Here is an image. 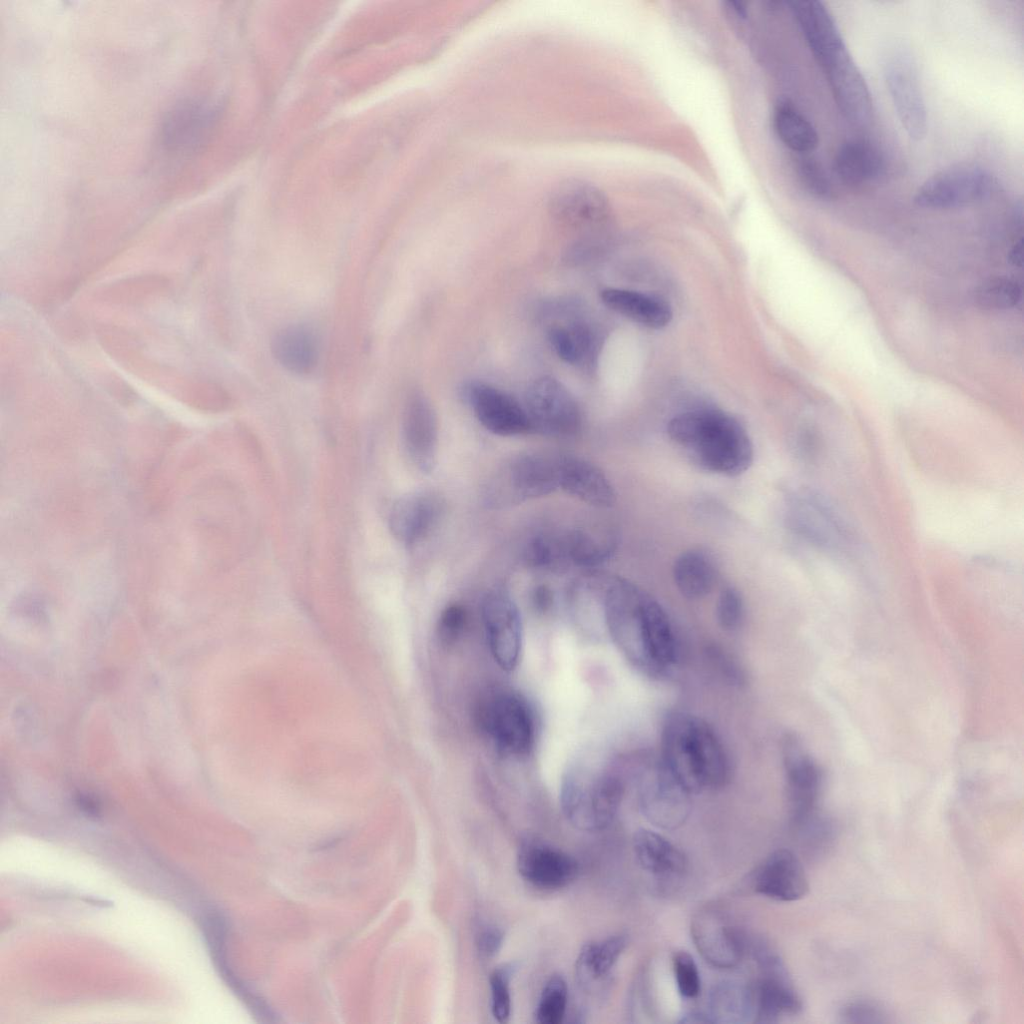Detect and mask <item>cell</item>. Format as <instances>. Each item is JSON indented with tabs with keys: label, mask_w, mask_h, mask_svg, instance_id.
<instances>
[{
	"label": "cell",
	"mask_w": 1024,
	"mask_h": 1024,
	"mask_svg": "<svg viewBox=\"0 0 1024 1024\" xmlns=\"http://www.w3.org/2000/svg\"><path fill=\"white\" fill-rule=\"evenodd\" d=\"M606 631L619 652L638 671L665 676L675 665L679 646L661 605L624 579L611 581L602 598Z\"/></svg>",
	"instance_id": "1"
},
{
	"label": "cell",
	"mask_w": 1024,
	"mask_h": 1024,
	"mask_svg": "<svg viewBox=\"0 0 1024 1024\" xmlns=\"http://www.w3.org/2000/svg\"><path fill=\"white\" fill-rule=\"evenodd\" d=\"M660 759L690 794L720 789L730 780V760L721 739L705 720L687 712L666 716Z\"/></svg>",
	"instance_id": "2"
},
{
	"label": "cell",
	"mask_w": 1024,
	"mask_h": 1024,
	"mask_svg": "<svg viewBox=\"0 0 1024 1024\" xmlns=\"http://www.w3.org/2000/svg\"><path fill=\"white\" fill-rule=\"evenodd\" d=\"M669 437L686 448L702 469L726 476L745 472L753 462V445L741 423L718 410L687 411L667 425Z\"/></svg>",
	"instance_id": "3"
},
{
	"label": "cell",
	"mask_w": 1024,
	"mask_h": 1024,
	"mask_svg": "<svg viewBox=\"0 0 1024 1024\" xmlns=\"http://www.w3.org/2000/svg\"><path fill=\"white\" fill-rule=\"evenodd\" d=\"M626 768L619 763L597 769L577 757L566 769L560 803L567 820L577 829L597 832L616 817L625 793Z\"/></svg>",
	"instance_id": "4"
},
{
	"label": "cell",
	"mask_w": 1024,
	"mask_h": 1024,
	"mask_svg": "<svg viewBox=\"0 0 1024 1024\" xmlns=\"http://www.w3.org/2000/svg\"><path fill=\"white\" fill-rule=\"evenodd\" d=\"M559 489L558 454L527 452L511 458L484 487V498L495 508L547 496Z\"/></svg>",
	"instance_id": "5"
},
{
	"label": "cell",
	"mask_w": 1024,
	"mask_h": 1024,
	"mask_svg": "<svg viewBox=\"0 0 1024 1024\" xmlns=\"http://www.w3.org/2000/svg\"><path fill=\"white\" fill-rule=\"evenodd\" d=\"M480 725L495 746L505 754L525 756L535 743L534 712L527 700L510 689H496L479 707Z\"/></svg>",
	"instance_id": "6"
},
{
	"label": "cell",
	"mask_w": 1024,
	"mask_h": 1024,
	"mask_svg": "<svg viewBox=\"0 0 1024 1024\" xmlns=\"http://www.w3.org/2000/svg\"><path fill=\"white\" fill-rule=\"evenodd\" d=\"M637 778L640 807L645 817L664 829L681 826L690 812V793L673 777L661 759H640L631 769Z\"/></svg>",
	"instance_id": "7"
},
{
	"label": "cell",
	"mask_w": 1024,
	"mask_h": 1024,
	"mask_svg": "<svg viewBox=\"0 0 1024 1024\" xmlns=\"http://www.w3.org/2000/svg\"><path fill=\"white\" fill-rule=\"evenodd\" d=\"M523 406L532 432L555 438H570L581 428V413L575 398L554 377L542 376L531 382Z\"/></svg>",
	"instance_id": "8"
},
{
	"label": "cell",
	"mask_w": 1024,
	"mask_h": 1024,
	"mask_svg": "<svg viewBox=\"0 0 1024 1024\" xmlns=\"http://www.w3.org/2000/svg\"><path fill=\"white\" fill-rule=\"evenodd\" d=\"M993 188V178L983 167L958 163L927 178L917 189L914 202L930 209L963 207L987 198Z\"/></svg>",
	"instance_id": "9"
},
{
	"label": "cell",
	"mask_w": 1024,
	"mask_h": 1024,
	"mask_svg": "<svg viewBox=\"0 0 1024 1024\" xmlns=\"http://www.w3.org/2000/svg\"><path fill=\"white\" fill-rule=\"evenodd\" d=\"M690 930L697 951L711 966L730 969L741 962L745 949L743 936L719 906L701 907L691 919Z\"/></svg>",
	"instance_id": "10"
},
{
	"label": "cell",
	"mask_w": 1024,
	"mask_h": 1024,
	"mask_svg": "<svg viewBox=\"0 0 1024 1024\" xmlns=\"http://www.w3.org/2000/svg\"><path fill=\"white\" fill-rule=\"evenodd\" d=\"M781 754L791 817L803 824L813 817L822 786L819 767L794 733L781 739Z\"/></svg>",
	"instance_id": "11"
},
{
	"label": "cell",
	"mask_w": 1024,
	"mask_h": 1024,
	"mask_svg": "<svg viewBox=\"0 0 1024 1024\" xmlns=\"http://www.w3.org/2000/svg\"><path fill=\"white\" fill-rule=\"evenodd\" d=\"M482 619L495 662L505 671L513 670L519 661L523 638L517 605L504 590H492L483 599Z\"/></svg>",
	"instance_id": "12"
},
{
	"label": "cell",
	"mask_w": 1024,
	"mask_h": 1024,
	"mask_svg": "<svg viewBox=\"0 0 1024 1024\" xmlns=\"http://www.w3.org/2000/svg\"><path fill=\"white\" fill-rule=\"evenodd\" d=\"M463 394L476 419L488 431L499 436H517L532 432L526 410L507 392L482 381H471Z\"/></svg>",
	"instance_id": "13"
},
{
	"label": "cell",
	"mask_w": 1024,
	"mask_h": 1024,
	"mask_svg": "<svg viewBox=\"0 0 1024 1024\" xmlns=\"http://www.w3.org/2000/svg\"><path fill=\"white\" fill-rule=\"evenodd\" d=\"M793 528L812 544L840 551L849 543V532L838 512L822 496L810 491L792 498Z\"/></svg>",
	"instance_id": "14"
},
{
	"label": "cell",
	"mask_w": 1024,
	"mask_h": 1024,
	"mask_svg": "<svg viewBox=\"0 0 1024 1024\" xmlns=\"http://www.w3.org/2000/svg\"><path fill=\"white\" fill-rule=\"evenodd\" d=\"M885 79L899 121L908 136L921 140L927 132V109L915 65L905 54L886 64Z\"/></svg>",
	"instance_id": "15"
},
{
	"label": "cell",
	"mask_w": 1024,
	"mask_h": 1024,
	"mask_svg": "<svg viewBox=\"0 0 1024 1024\" xmlns=\"http://www.w3.org/2000/svg\"><path fill=\"white\" fill-rule=\"evenodd\" d=\"M403 446L410 462L422 473L433 471L438 451V419L430 400L412 392L402 418Z\"/></svg>",
	"instance_id": "16"
},
{
	"label": "cell",
	"mask_w": 1024,
	"mask_h": 1024,
	"mask_svg": "<svg viewBox=\"0 0 1024 1024\" xmlns=\"http://www.w3.org/2000/svg\"><path fill=\"white\" fill-rule=\"evenodd\" d=\"M549 210L559 224L580 231L602 223L608 217L609 204L605 194L594 185L571 179L555 188Z\"/></svg>",
	"instance_id": "17"
},
{
	"label": "cell",
	"mask_w": 1024,
	"mask_h": 1024,
	"mask_svg": "<svg viewBox=\"0 0 1024 1024\" xmlns=\"http://www.w3.org/2000/svg\"><path fill=\"white\" fill-rule=\"evenodd\" d=\"M521 877L535 888L554 891L570 885L577 877L579 865L566 852L546 843L529 840L521 844L517 854Z\"/></svg>",
	"instance_id": "18"
},
{
	"label": "cell",
	"mask_w": 1024,
	"mask_h": 1024,
	"mask_svg": "<svg viewBox=\"0 0 1024 1024\" xmlns=\"http://www.w3.org/2000/svg\"><path fill=\"white\" fill-rule=\"evenodd\" d=\"M750 883L756 893L782 902L797 901L809 890L802 863L785 848L777 849L763 859L752 872Z\"/></svg>",
	"instance_id": "19"
},
{
	"label": "cell",
	"mask_w": 1024,
	"mask_h": 1024,
	"mask_svg": "<svg viewBox=\"0 0 1024 1024\" xmlns=\"http://www.w3.org/2000/svg\"><path fill=\"white\" fill-rule=\"evenodd\" d=\"M808 45L824 71L850 56L833 17L814 0L790 2Z\"/></svg>",
	"instance_id": "20"
},
{
	"label": "cell",
	"mask_w": 1024,
	"mask_h": 1024,
	"mask_svg": "<svg viewBox=\"0 0 1024 1024\" xmlns=\"http://www.w3.org/2000/svg\"><path fill=\"white\" fill-rule=\"evenodd\" d=\"M444 502L432 492H415L398 499L392 506L388 524L393 536L407 547L425 540L439 524Z\"/></svg>",
	"instance_id": "21"
},
{
	"label": "cell",
	"mask_w": 1024,
	"mask_h": 1024,
	"mask_svg": "<svg viewBox=\"0 0 1024 1024\" xmlns=\"http://www.w3.org/2000/svg\"><path fill=\"white\" fill-rule=\"evenodd\" d=\"M559 489L597 508H609L616 501L615 489L605 473L579 456L558 454Z\"/></svg>",
	"instance_id": "22"
},
{
	"label": "cell",
	"mask_w": 1024,
	"mask_h": 1024,
	"mask_svg": "<svg viewBox=\"0 0 1024 1024\" xmlns=\"http://www.w3.org/2000/svg\"><path fill=\"white\" fill-rule=\"evenodd\" d=\"M836 105L852 124L865 125L872 116V99L863 75L850 56L825 71Z\"/></svg>",
	"instance_id": "23"
},
{
	"label": "cell",
	"mask_w": 1024,
	"mask_h": 1024,
	"mask_svg": "<svg viewBox=\"0 0 1024 1024\" xmlns=\"http://www.w3.org/2000/svg\"><path fill=\"white\" fill-rule=\"evenodd\" d=\"M271 350L286 370L303 375L314 370L319 358V341L312 328L303 324L286 326L276 332Z\"/></svg>",
	"instance_id": "24"
},
{
	"label": "cell",
	"mask_w": 1024,
	"mask_h": 1024,
	"mask_svg": "<svg viewBox=\"0 0 1024 1024\" xmlns=\"http://www.w3.org/2000/svg\"><path fill=\"white\" fill-rule=\"evenodd\" d=\"M601 300L614 312L648 328L667 326L673 317L670 306L662 299L638 291L606 288Z\"/></svg>",
	"instance_id": "25"
},
{
	"label": "cell",
	"mask_w": 1024,
	"mask_h": 1024,
	"mask_svg": "<svg viewBox=\"0 0 1024 1024\" xmlns=\"http://www.w3.org/2000/svg\"><path fill=\"white\" fill-rule=\"evenodd\" d=\"M752 989L755 1022H774L781 1016L797 1014L802 1009L801 998L785 977L782 968L776 973L771 969Z\"/></svg>",
	"instance_id": "26"
},
{
	"label": "cell",
	"mask_w": 1024,
	"mask_h": 1024,
	"mask_svg": "<svg viewBox=\"0 0 1024 1024\" xmlns=\"http://www.w3.org/2000/svg\"><path fill=\"white\" fill-rule=\"evenodd\" d=\"M556 355L570 365L590 367L598 354L599 340L588 323L572 320L554 323L547 332Z\"/></svg>",
	"instance_id": "27"
},
{
	"label": "cell",
	"mask_w": 1024,
	"mask_h": 1024,
	"mask_svg": "<svg viewBox=\"0 0 1024 1024\" xmlns=\"http://www.w3.org/2000/svg\"><path fill=\"white\" fill-rule=\"evenodd\" d=\"M633 849L640 867L654 875L676 877L687 868L685 854L667 838L649 829H639Z\"/></svg>",
	"instance_id": "28"
},
{
	"label": "cell",
	"mask_w": 1024,
	"mask_h": 1024,
	"mask_svg": "<svg viewBox=\"0 0 1024 1024\" xmlns=\"http://www.w3.org/2000/svg\"><path fill=\"white\" fill-rule=\"evenodd\" d=\"M673 578L684 597L700 599L712 591L717 580V567L706 551L690 549L675 560Z\"/></svg>",
	"instance_id": "29"
},
{
	"label": "cell",
	"mask_w": 1024,
	"mask_h": 1024,
	"mask_svg": "<svg viewBox=\"0 0 1024 1024\" xmlns=\"http://www.w3.org/2000/svg\"><path fill=\"white\" fill-rule=\"evenodd\" d=\"M835 172L847 185H862L878 176L883 160L878 149L863 139L843 143L835 156Z\"/></svg>",
	"instance_id": "30"
},
{
	"label": "cell",
	"mask_w": 1024,
	"mask_h": 1024,
	"mask_svg": "<svg viewBox=\"0 0 1024 1024\" xmlns=\"http://www.w3.org/2000/svg\"><path fill=\"white\" fill-rule=\"evenodd\" d=\"M627 945V937L616 934L601 941L586 943L576 960L575 973L583 987L604 979Z\"/></svg>",
	"instance_id": "31"
},
{
	"label": "cell",
	"mask_w": 1024,
	"mask_h": 1024,
	"mask_svg": "<svg viewBox=\"0 0 1024 1024\" xmlns=\"http://www.w3.org/2000/svg\"><path fill=\"white\" fill-rule=\"evenodd\" d=\"M567 564L594 567L601 564L614 550V541L595 530L577 527L559 532Z\"/></svg>",
	"instance_id": "32"
},
{
	"label": "cell",
	"mask_w": 1024,
	"mask_h": 1024,
	"mask_svg": "<svg viewBox=\"0 0 1024 1024\" xmlns=\"http://www.w3.org/2000/svg\"><path fill=\"white\" fill-rule=\"evenodd\" d=\"M710 1022L743 1023L754 1018L752 987L725 981L714 987L709 1000Z\"/></svg>",
	"instance_id": "33"
},
{
	"label": "cell",
	"mask_w": 1024,
	"mask_h": 1024,
	"mask_svg": "<svg viewBox=\"0 0 1024 1024\" xmlns=\"http://www.w3.org/2000/svg\"><path fill=\"white\" fill-rule=\"evenodd\" d=\"M774 125L781 141L795 152H810L818 145V134L814 126L788 103L777 106Z\"/></svg>",
	"instance_id": "34"
},
{
	"label": "cell",
	"mask_w": 1024,
	"mask_h": 1024,
	"mask_svg": "<svg viewBox=\"0 0 1024 1024\" xmlns=\"http://www.w3.org/2000/svg\"><path fill=\"white\" fill-rule=\"evenodd\" d=\"M568 986L561 975L551 976L545 983L536 1007L539 1024H560L566 1014Z\"/></svg>",
	"instance_id": "35"
},
{
	"label": "cell",
	"mask_w": 1024,
	"mask_h": 1024,
	"mask_svg": "<svg viewBox=\"0 0 1024 1024\" xmlns=\"http://www.w3.org/2000/svg\"><path fill=\"white\" fill-rule=\"evenodd\" d=\"M1021 299V288L1013 280L994 277L985 280L975 291L976 303L988 310H1004L1016 306Z\"/></svg>",
	"instance_id": "36"
},
{
	"label": "cell",
	"mask_w": 1024,
	"mask_h": 1024,
	"mask_svg": "<svg viewBox=\"0 0 1024 1024\" xmlns=\"http://www.w3.org/2000/svg\"><path fill=\"white\" fill-rule=\"evenodd\" d=\"M514 970L513 965L505 964L490 975L491 1012L498 1023H507L511 1016L510 982Z\"/></svg>",
	"instance_id": "37"
},
{
	"label": "cell",
	"mask_w": 1024,
	"mask_h": 1024,
	"mask_svg": "<svg viewBox=\"0 0 1024 1024\" xmlns=\"http://www.w3.org/2000/svg\"><path fill=\"white\" fill-rule=\"evenodd\" d=\"M704 654L712 669L727 684L734 687H742L747 683V676L743 667L721 645L717 643L707 644Z\"/></svg>",
	"instance_id": "38"
},
{
	"label": "cell",
	"mask_w": 1024,
	"mask_h": 1024,
	"mask_svg": "<svg viewBox=\"0 0 1024 1024\" xmlns=\"http://www.w3.org/2000/svg\"><path fill=\"white\" fill-rule=\"evenodd\" d=\"M672 962L680 995L687 999L696 998L701 991V979L693 957L680 950L673 954Z\"/></svg>",
	"instance_id": "39"
},
{
	"label": "cell",
	"mask_w": 1024,
	"mask_h": 1024,
	"mask_svg": "<svg viewBox=\"0 0 1024 1024\" xmlns=\"http://www.w3.org/2000/svg\"><path fill=\"white\" fill-rule=\"evenodd\" d=\"M716 618L725 631H736L742 625L744 602L735 587L727 586L721 590L716 604Z\"/></svg>",
	"instance_id": "40"
},
{
	"label": "cell",
	"mask_w": 1024,
	"mask_h": 1024,
	"mask_svg": "<svg viewBox=\"0 0 1024 1024\" xmlns=\"http://www.w3.org/2000/svg\"><path fill=\"white\" fill-rule=\"evenodd\" d=\"M467 622L466 610L459 604L447 606L438 620V637L443 645L454 644L464 631Z\"/></svg>",
	"instance_id": "41"
},
{
	"label": "cell",
	"mask_w": 1024,
	"mask_h": 1024,
	"mask_svg": "<svg viewBox=\"0 0 1024 1024\" xmlns=\"http://www.w3.org/2000/svg\"><path fill=\"white\" fill-rule=\"evenodd\" d=\"M840 1018L845 1023H881L886 1021V1013L874 1001L854 999L841 1007Z\"/></svg>",
	"instance_id": "42"
},
{
	"label": "cell",
	"mask_w": 1024,
	"mask_h": 1024,
	"mask_svg": "<svg viewBox=\"0 0 1024 1024\" xmlns=\"http://www.w3.org/2000/svg\"><path fill=\"white\" fill-rule=\"evenodd\" d=\"M801 175L808 189L822 199H831L834 196V188L828 174L821 164L806 159L800 166Z\"/></svg>",
	"instance_id": "43"
},
{
	"label": "cell",
	"mask_w": 1024,
	"mask_h": 1024,
	"mask_svg": "<svg viewBox=\"0 0 1024 1024\" xmlns=\"http://www.w3.org/2000/svg\"><path fill=\"white\" fill-rule=\"evenodd\" d=\"M504 941L503 931L495 925H484L476 936V946L484 958L494 957L501 949Z\"/></svg>",
	"instance_id": "44"
},
{
	"label": "cell",
	"mask_w": 1024,
	"mask_h": 1024,
	"mask_svg": "<svg viewBox=\"0 0 1024 1024\" xmlns=\"http://www.w3.org/2000/svg\"><path fill=\"white\" fill-rule=\"evenodd\" d=\"M532 600L538 610L546 611L552 603L551 591L545 586H538L533 592Z\"/></svg>",
	"instance_id": "45"
},
{
	"label": "cell",
	"mask_w": 1024,
	"mask_h": 1024,
	"mask_svg": "<svg viewBox=\"0 0 1024 1024\" xmlns=\"http://www.w3.org/2000/svg\"><path fill=\"white\" fill-rule=\"evenodd\" d=\"M1010 261L1020 266L1022 263V240H1019L1010 251Z\"/></svg>",
	"instance_id": "46"
}]
</instances>
